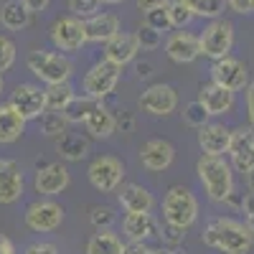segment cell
<instances>
[{"instance_id": "6da1fadb", "label": "cell", "mask_w": 254, "mask_h": 254, "mask_svg": "<svg viewBox=\"0 0 254 254\" xmlns=\"http://www.w3.org/2000/svg\"><path fill=\"white\" fill-rule=\"evenodd\" d=\"M201 244L208 249H216L221 254H249L254 244V234L239 219L216 216L206 224L203 234H201Z\"/></svg>"}, {"instance_id": "7a4b0ae2", "label": "cell", "mask_w": 254, "mask_h": 254, "mask_svg": "<svg viewBox=\"0 0 254 254\" xmlns=\"http://www.w3.org/2000/svg\"><path fill=\"white\" fill-rule=\"evenodd\" d=\"M196 176L203 186V193L214 203H226V198L234 193V168L226 158L216 155H201L196 163Z\"/></svg>"}, {"instance_id": "3957f363", "label": "cell", "mask_w": 254, "mask_h": 254, "mask_svg": "<svg viewBox=\"0 0 254 254\" xmlns=\"http://www.w3.org/2000/svg\"><path fill=\"white\" fill-rule=\"evenodd\" d=\"M26 66L41 84H46V87L71 81V74H74V64H71V59L66 54L44 51V49L31 51L26 56Z\"/></svg>"}, {"instance_id": "277c9868", "label": "cell", "mask_w": 254, "mask_h": 254, "mask_svg": "<svg viewBox=\"0 0 254 254\" xmlns=\"http://www.w3.org/2000/svg\"><path fill=\"white\" fill-rule=\"evenodd\" d=\"M163 219L181 229H190L198 221V198L186 186H171L163 196Z\"/></svg>"}, {"instance_id": "5b68a950", "label": "cell", "mask_w": 254, "mask_h": 254, "mask_svg": "<svg viewBox=\"0 0 254 254\" xmlns=\"http://www.w3.org/2000/svg\"><path fill=\"white\" fill-rule=\"evenodd\" d=\"M122 79V66L107 61V59H99L97 64H92L89 71L84 74L81 79V89H84V97H89L94 102H104Z\"/></svg>"}, {"instance_id": "8992f818", "label": "cell", "mask_w": 254, "mask_h": 254, "mask_svg": "<svg viewBox=\"0 0 254 254\" xmlns=\"http://www.w3.org/2000/svg\"><path fill=\"white\" fill-rule=\"evenodd\" d=\"M198 44H201V56L211 61L231 56V49H234V23L226 18L208 20V26L198 36Z\"/></svg>"}, {"instance_id": "52a82bcc", "label": "cell", "mask_w": 254, "mask_h": 254, "mask_svg": "<svg viewBox=\"0 0 254 254\" xmlns=\"http://www.w3.org/2000/svg\"><path fill=\"white\" fill-rule=\"evenodd\" d=\"M125 173H127L125 163L115 155H99L87 168V178H89L92 188L99 190V193H115V190H120Z\"/></svg>"}, {"instance_id": "ba28073f", "label": "cell", "mask_w": 254, "mask_h": 254, "mask_svg": "<svg viewBox=\"0 0 254 254\" xmlns=\"http://www.w3.org/2000/svg\"><path fill=\"white\" fill-rule=\"evenodd\" d=\"M23 221L33 234H51L64 224V206L54 198H38L26 206Z\"/></svg>"}, {"instance_id": "9c48e42d", "label": "cell", "mask_w": 254, "mask_h": 254, "mask_svg": "<svg viewBox=\"0 0 254 254\" xmlns=\"http://www.w3.org/2000/svg\"><path fill=\"white\" fill-rule=\"evenodd\" d=\"M51 44L61 51V54H76L87 44V28H84V20L74 18V15H64L49 31Z\"/></svg>"}, {"instance_id": "30bf717a", "label": "cell", "mask_w": 254, "mask_h": 254, "mask_svg": "<svg viewBox=\"0 0 254 254\" xmlns=\"http://www.w3.org/2000/svg\"><path fill=\"white\" fill-rule=\"evenodd\" d=\"M140 110L150 117H168L178 110V92L171 87V84H150V87H145L140 99Z\"/></svg>"}, {"instance_id": "8fae6325", "label": "cell", "mask_w": 254, "mask_h": 254, "mask_svg": "<svg viewBox=\"0 0 254 254\" xmlns=\"http://www.w3.org/2000/svg\"><path fill=\"white\" fill-rule=\"evenodd\" d=\"M71 173L64 163H44L33 173V190L41 198H54L69 188Z\"/></svg>"}, {"instance_id": "7c38bea8", "label": "cell", "mask_w": 254, "mask_h": 254, "mask_svg": "<svg viewBox=\"0 0 254 254\" xmlns=\"http://www.w3.org/2000/svg\"><path fill=\"white\" fill-rule=\"evenodd\" d=\"M10 107L23 117L26 122L38 120L41 115L46 112V94L41 84H15V89L10 92L8 99Z\"/></svg>"}, {"instance_id": "4fadbf2b", "label": "cell", "mask_w": 254, "mask_h": 254, "mask_svg": "<svg viewBox=\"0 0 254 254\" xmlns=\"http://www.w3.org/2000/svg\"><path fill=\"white\" fill-rule=\"evenodd\" d=\"M211 81L237 94V92L247 89V84H249V69H247V64L242 59L224 56V59L211 64Z\"/></svg>"}, {"instance_id": "5bb4252c", "label": "cell", "mask_w": 254, "mask_h": 254, "mask_svg": "<svg viewBox=\"0 0 254 254\" xmlns=\"http://www.w3.org/2000/svg\"><path fill=\"white\" fill-rule=\"evenodd\" d=\"M26 190L23 165L15 158H0V206H13Z\"/></svg>"}, {"instance_id": "9a60e30c", "label": "cell", "mask_w": 254, "mask_h": 254, "mask_svg": "<svg viewBox=\"0 0 254 254\" xmlns=\"http://www.w3.org/2000/svg\"><path fill=\"white\" fill-rule=\"evenodd\" d=\"M231 168H234L237 173H249L254 171V130L247 125L237 127L234 132H231V145H229V153H226Z\"/></svg>"}, {"instance_id": "2e32d148", "label": "cell", "mask_w": 254, "mask_h": 254, "mask_svg": "<svg viewBox=\"0 0 254 254\" xmlns=\"http://www.w3.org/2000/svg\"><path fill=\"white\" fill-rule=\"evenodd\" d=\"M198 102H201V107L206 110V115L211 120H216V117H226V115L234 112L237 94L219 87V84H214V81H206V84H201V89H198Z\"/></svg>"}, {"instance_id": "e0dca14e", "label": "cell", "mask_w": 254, "mask_h": 254, "mask_svg": "<svg viewBox=\"0 0 254 254\" xmlns=\"http://www.w3.org/2000/svg\"><path fill=\"white\" fill-rule=\"evenodd\" d=\"M173 160H176V147L163 137H150L140 145V163L147 173H163L173 165Z\"/></svg>"}, {"instance_id": "ac0fdd59", "label": "cell", "mask_w": 254, "mask_h": 254, "mask_svg": "<svg viewBox=\"0 0 254 254\" xmlns=\"http://www.w3.org/2000/svg\"><path fill=\"white\" fill-rule=\"evenodd\" d=\"M231 127H226L219 120H208L201 130H198V145H201V153L203 155H216L224 158L229 153V145H231Z\"/></svg>"}, {"instance_id": "d6986e66", "label": "cell", "mask_w": 254, "mask_h": 254, "mask_svg": "<svg viewBox=\"0 0 254 254\" xmlns=\"http://www.w3.org/2000/svg\"><path fill=\"white\" fill-rule=\"evenodd\" d=\"M117 201L125 214H153L155 196L142 183H122L117 190Z\"/></svg>"}, {"instance_id": "ffe728a7", "label": "cell", "mask_w": 254, "mask_h": 254, "mask_svg": "<svg viewBox=\"0 0 254 254\" xmlns=\"http://www.w3.org/2000/svg\"><path fill=\"white\" fill-rule=\"evenodd\" d=\"M165 54L176 64H193L201 56L198 36L190 31H173L165 38Z\"/></svg>"}, {"instance_id": "44dd1931", "label": "cell", "mask_w": 254, "mask_h": 254, "mask_svg": "<svg viewBox=\"0 0 254 254\" xmlns=\"http://www.w3.org/2000/svg\"><path fill=\"white\" fill-rule=\"evenodd\" d=\"M122 234L127 237V242H150L158 239L160 234V224L153 214H127L122 219Z\"/></svg>"}, {"instance_id": "7402d4cb", "label": "cell", "mask_w": 254, "mask_h": 254, "mask_svg": "<svg viewBox=\"0 0 254 254\" xmlns=\"http://www.w3.org/2000/svg\"><path fill=\"white\" fill-rule=\"evenodd\" d=\"M84 130H87V135L94 137V140H110L117 132V115L107 107V104L97 102L94 110L87 115V120H84Z\"/></svg>"}, {"instance_id": "603a6c76", "label": "cell", "mask_w": 254, "mask_h": 254, "mask_svg": "<svg viewBox=\"0 0 254 254\" xmlns=\"http://www.w3.org/2000/svg\"><path fill=\"white\" fill-rule=\"evenodd\" d=\"M140 51V44H137V38L135 33H117L115 38H110L107 44H104V59L117 64V66H127L130 61H135Z\"/></svg>"}, {"instance_id": "cb8c5ba5", "label": "cell", "mask_w": 254, "mask_h": 254, "mask_svg": "<svg viewBox=\"0 0 254 254\" xmlns=\"http://www.w3.org/2000/svg\"><path fill=\"white\" fill-rule=\"evenodd\" d=\"M84 28H87V44H107L120 33V18L115 13L99 10L97 15L84 20Z\"/></svg>"}, {"instance_id": "d4e9b609", "label": "cell", "mask_w": 254, "mask_h": 254, "mask_svg": "<svg viewBox=\"0 0 254 254\" xmlns=\"http://www.w3.org/2000/svg\"><path fill=\"white\" fill-rule=\"evenodd\" d=\"M26 120L20 117L8 102H0V145H13L23 137L26 132Z\"/></svg>"}, {"instance_id": "484cf974", "label": "cell", "mask_w": 254, "mask_h": 254, "mask_svg": "<svg viewBox=\"0 0 254 254\" xmlns=\"http://www.w3.org/2000/svg\"><path fill=\"white\" fill-rule=\"evenodd\" d=\"M56 153L66 163H79L89 155V140L76 132H66V135L56 137Z\"/></svg>"}, {"instance_id": "4316f807", "label": "cell", "mask_w": 254, "mask_h": 254, "mask_svg": "<svg viewBox=\"0 0 254 254\" xmlns=\"http://www.w3.org/2000/svg\"><path fill=\"white\" fill-rule=\"evenodd\" d=\"M122 237L115 234L112 229H102L94 231V234L87 239V247H84V254H122Z\"/></svg>"}, {"instance_id": "83f0119b", "label": "cell", "mask_w": 254, "mask_h": 254, "mask_svg": "<svg viewBox=\"0 0 254 254\" xmlns=\"http://www.w3.org/2000/svg\"><path fill=\"white\" fill-rule=\"evenodd\" d=\"M31 20V13L26 10V5L20 0H8L0 8V26L5 31H23Z\"/></svg>"}, {"instance_id": "f1b7e54d", "label": "cell", "mask_w": 254, "mask_h": 254, "mask_svg": "<svg viewBox=\"0 0 254 254\" xmlns=\"http://www.w3.org/2000/svg\"><path fill=\"white\" fill-rule=\"evenodd\" d=\"M46 94V112H64L74 102L76 92L71 87V81H64V84H51V87H44Z\"/></svg>"}, {"instance_id": "f546056e", "label": "cell", "mask_w": 254, "mask_h": 254, "mask_svg": "<svg viewBox=\"0 0 254 254\" xmlns=\"http://www.w3.org/2000/svg\"><path fill=\"white\" fill-rule=\"evenodd\" d=\"M186 5L190 8L193 18L216 20V18H224V10H226V0H186Z\"/></svg>"}, {"instance_id": "4dcf8cb0", "label": "cell", "mask_w": 254, "mask_h": 254, "mask_svg": "<svg viewBox=\"0 0 254 254\" xmlns=\"http://www.w3.org/2000/svg\"><path fill=\"white\" fill-rule=\"evenodd\" d=\"M38 130L46 137H61L69 132V122L61 112H44L38 117Z\"/></svg>"}, {"instance_id": "1f68e13d", "label": "cell", "mask_w": 254, "mask_h": 254, "mask_svg": "<svg viewBox=\"0 0 254 254\" xmlns=\"http://www.w3.org/2000/svg\"><path fill=\"white\" fill-rule=\"evenodd\" d=\"M94 99H89V97H74V102L69 104L66 110H64L61 115L66 117V122L69 125H84V120H87V115L94 110Z\"/></svg>"}, {"instance_id": "d6a6232c", "label": "cell", "mask_w": 254, "mask_h": 254, "mask_svg": "<svg viewBox=\"0 0 254 254\" xmlns=\"http://www.w3.org/2000/svg\"><path fill=\"white\" fill-rule=\"evenodd\" d=\"M168 18H171V28L183 31L193 20V13L186 5V0H168Z\"/></svg>"}, {"instance_id": "836d02e7", "label": "cell", "mask_w": 254, "mask_h": 254, "mask_svg": "<svg viewBox=\"0 0 254 254\" xmlns=\"http://www.w3.org/2000/svg\"><path fill=\"white\" fill-rule=\"evenodd\" d=\"M89 221L94 226V231H102V229H112L117 224V211L112 206H104V203H97L89 208Z\"/></svg>"}, {"instance_id": "e575fe53", "label": "cell", "mask_w": 254, "mask_h": 254, "mask_svg": "<svg viewBox=\"0 0 254 254\" xmlns=\"http://www.w3.org/2000/svg\"><path fill=\"white\" fill-rule=\"evenodd\" d=\"M66 8H69V15L87 20V18H92V15L99 13L102 0H66Z\"/></svg>"}, {"instance_id": "d590c367", "label": "cell", "mask_w": 254, "mask_h": 254, "mask_svg": "<svg viewBox=\"0 0 254 254\" xmlns=\"http://www.w3.org/2000/svg\"><path fill=\"white\" fill-rule=\"evenodd\" d=\"M183 115V122L188 125V127H196V130H201V127L211 120L208 115H206V110L201 107V102L196 99V102H188L186 104V110L181 112Z\"/></svg>"}, {"instance_id": "8d00e7d4", "label": "cell", "mask_w": 254, "mask_h": 254, "mask_svg": "<svg viewBox=\"0 0 254 254\" xmlns=\"http://www.w3.org/2000/svg\"><path fill=\"white\" fill-rule=\"evenodd\" d=\"M135 38H137V44H140V51H153L163 44V33L150 28V26H140L135 31Z\"/></svg>"}, {"instance_id": "74e56055", "label": "cell", "mask_w": 254, "mask_h": 254, "mask_svg": "<svg viewBox=\"0 0 254 254\" xmlns=\"http://www.w3.org/2000/svg\"><path fill=\"white\" fill-rule=\"evenodd\" d=\"M186 231L188 229H181V226H173V224H163L158 239H163V247H168V249H178L186 242Z\"/></svg>"}, {"instance_id": "f35d334b", "label": "cell", "mask_w": 254, "mask_h": 254, "mask_svg": "<svg viewBox=\"0 0 254 254\" xmlns=\"http://www.w3.org/2000/svg\"><path fill=\"white\" fill-rule=\"evenodd\" d=\"M13 64H15V44L8 36H0V74L10 71Z\"/></svg>"}, {"instance_id": "ab89813d", "label": "cell", "mask_w": 254, "mask_h": 254, "mask_svg": "<svg viewBox=\"0 0 254 254\" xmlns=\"http://www.w3.org/2000/svg\"><path fill=\"white\" fill-rule=\"evenodd\" d=\"M145 26H150V28H155V31H160V33L171 28V18H168V5L155 8V10H150V13H145Z\"/></svg>"}, {"instance_id": "60d3db41", "label": "cell", "mask_w": 254, "mask_h": 254, "mask_svg": "<svg viewBox=\"0 0 254 254\" xmlns=\"http://www.w3.org/2000/svg\"><path fill=\"white\" fill-rule=\"evenodd\" d=\"M23 254H59V247L54 242H44V239H38V242H31Z\"/></svg>"}, {"instance_id": "b9f144b4", "label": "cell", "mask_w": 254, "mask_h": 254, "mask_svg": "<svg viewBox=\"0 0 254 254\" xmlns=\"http://www.w3.org/2000/svg\"><path fill=\"white\" fill-rule=\"evenodd\" d=\"M244 102H247V120H249V127L254 130V79H249L247 89H244Z\"/></svg>"}, {"instance_id": "7bdbcfd3", "label": "cell", "mask_w": 254, "mask_h": 254, "mask_svg": "<svg viewBox=\"0 0 254 254\" xmlns=\"http://www.w3.org/2000/svg\"><path fill=\"white\" fill-rule=\"evenodd\" d=\"M242 211H244V224L249 226V231L254 234V193H247V196H244Z\"/></svg>"}, {"instance_id": "ee69618b", "label": "cell", "mask_w": 254, "mask_h": 254, "mask_svg": "<svg viewBox=\"0 0 254 254\" xmlns=\"http://www.w3.org/2000/svg\"><path fill=\"white\" fill-rule=\"evenodd\" d=\"M226 8H231L239 15H252L254 13V0H226Z\"/></svg>"}, {"instance_id": "f6af8a7d", "label": "cell", "mask_w": 254, "mask_h": 254, "mask_svg": "<svg viewBox=\"0 0 254 254\" xmlns=\"http://www.w3.org/2000/svg\"><path fill=\"white\" fill-rule=\"evenodd\" d=\"M135 3H137V10H140V13H150V10H155V8L168 5V0H135Z\"/></svg>"}, {"instance_id": "bcb514c9", "label": "cell", "mask_w": 254, "mask_h": 254, "mask_svg": "<svg viewBox=\"0 0 254 254\" xmlns=\"http://www.w3.org/2000/svg\"><path fill=\"white\" fill-rule=\"evenodd\" d=\"M147 247L145 242H125V247H122V254H147Z\"/></svg>"}, {"instance_id": "7dc6e473", "label": "cell", "mask_w": 254, "mask_h": 254, "mask_svg": "<svg viewBox=\"0 0 254 254\" xmlns=\"http://www.w3.org/2000/svg\"><path fill=\"white\" fill-rule=\"evenodd\" d=\"M20 3L26 5V10L33 15V13H41V10H46L51 0H20Z\"/></svg>"}, {"instance_id": "c3c4849f", "label": "cell", "mask_w": 254, "mask_h": 254, "mask_svg": "<svg viewBox=\"0 0 254 254\" xmlns=\"http://www.w3.org/2000/svg\"><path fill=\"white\" fill-rule=\"evenodd\" d=\"M132 127H135L132 115H122V117H117V130H122V132H130Z\"/></svg>"}, {"instance_id": "681fc988", "label": "cell", "mask_w": 254, "mask_h": 254, "mask_svg": "<svg viewBox=\"0 0 254 254\" xmlns=\"http://www.w3.org/2000/svg\"><path fill=\"white\" fill-rule=\"evenodd\" d=\"M0 254H18L13 239H8L5 234H0Z\"/></svg>"}, {"instance_id": "f907efd6", "label": "cell", "mask_w": 254, "mask_h": 254, "mask_svg": "<svg viewBox=\"0 0 254 254\" xmlns=\"http://www.w3.org/2000/svg\"><path fill=\"white\" fill-rule=\"evenodd\" d=\"M135 71H137V76H140V79H147V76L153 74V64H147V61L142 64V61H140L137 66H135Z\"/></svg>"}, {"instance_id": "816d5d0a", "label": "cell", "mask_w": 254, "mask_h": 254, "mask_svg": "<svg viewBox=\"0 0 254 254\" xmlns=\"http://www.w3.org/2000/svg\"><path fill=\"white\" fill-rule=\"evenodd\" d=\"M147 254H176V249H168V247H150Z\"/></svg>"}, {"instance_id": "f5cc1de1", "label": "cell", "mask_w": 254, "mask_h": 254, "mask_svg": "<svg viewBox=\"0 0 254 254\" xmlns=\"http://www.w3.org/2000/svg\"><path fill=\"white\" fill-rule=\"evenodd\" d=\"M244 178H247V190H249V193H254V171H249Z\"/></svg>"}, {"instance_id": "db71d44e", "label": "cell", "mask_w": 254, "mask_h": 254, "mask_svg": "<svg viewBox=\"0 0 254 254\" xmlns=\"http://www.w3.org/2000/svg\"><path fill=\"white\" fill-rule=\"evenodd\" d=\"M102 3H107V5H120V3H125V0H102Z\"/></svg>"}, {"instance_id": "11a10c76", "label": "cell", "mask_w": 254, "mask_h": 254, "mask_svg": "<svg viewBox=\"0 0 254 254\" xmlns=\"http://www.w3.org/2000/svg\"><path fill=\"white\" fill-rule=\"evenodd\" d=\"M3 89H5V79H3V74H0V94H3Z\"/></svg>"}]
</instances>
